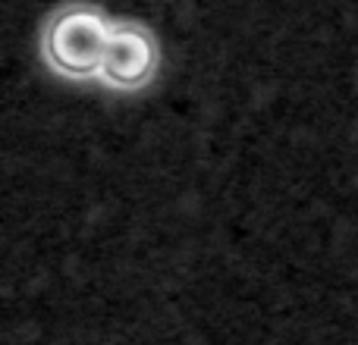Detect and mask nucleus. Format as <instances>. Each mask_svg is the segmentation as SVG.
<instances>
[{
	"label": "nucleus",
	"mask_w": 358,
	"mask_h": 345,
	"mask_svg": "<svg viewBox=\"0 0 358 345\" xmlns=\"http://www.w3.org/2000/svg\"><path fill=\"white\" fill-rule=\"evenodd\" d=\"M110 31L113 25L94 6H63L44 31V54L66 75H94L101 73Z\"/></svg>",
	"instance_id": "1"
},
{
	"label": "nucleus",
	"mask_w": 358,
	"mask_h": 345,
	"mask_svg": "<svg viewBox=\"0 0 358 345\" xmlns=\"http://www.w3.org/2000/svg\"><path fill=\"white\" fill-rule=\"evenodd\" d=\"M157 66V44L148 29L142 25H113L110 41L104 50V63H101V75L110 85L120 88H136L151 79Z\"/></svg>",
	"instance_id": "2"
}]
</instances>
